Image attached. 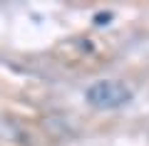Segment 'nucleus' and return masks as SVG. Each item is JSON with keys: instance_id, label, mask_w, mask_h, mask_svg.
Segmentation results:
<instances>
[{"instance_id": "1", "label": "nucleus", "mask_w": 149, "mask_h": 146, "mask_svg": "<svg viewBox=\"0 0 149 146\" xmlns=\"http://www.w3.org/2000/svg\"><path fill=\"white\" fill-rule=\"evenodd\" d=\"M85 99L95 109L109 111V109H119V107L129 104L134 99V92L122 79H100V82H92L85 89Z\"/></svg>"}]
</instances>
